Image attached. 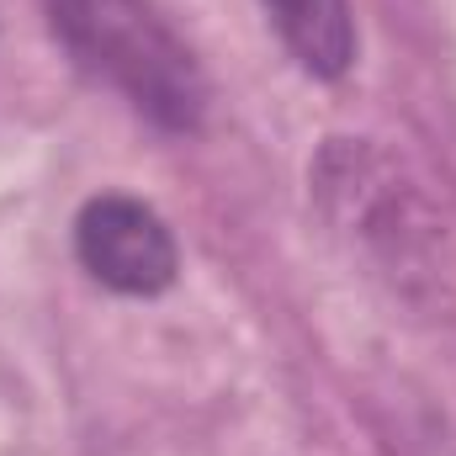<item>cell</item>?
Segmentation results:
<instances>
[{
    "label": "cell",
    "mask_w": 456,
    "mask_h": 456,
    "mask_svg": "<svg viewBox=\"0 0 456 456\" xmlns=\"http://www.w3.org/2000/svg\"><path fill=\"white\" fill-rule=\"evenodd\" d=\"M75 255L107 292L122 297H159L181 276L170 224L127 191H102L75 213Z\"/></svg>",
    "instance_id": "obj_2"
},
{
    "label": "cell",
    "mask_w": 456,
    "mask_h": 456,
    "mask_svg": "<svg viewBox=\"0 0 456 456\" xmlns=\"http://www.w3.org/2000/svg\"><path fill=\"white\" fill-rule=\"evenodd\" d=\"M287 53L314 80H340L355 64V16L350 0H260Z\"/></svg>",
    "instance_id": "obj_3"
},
{
    "label": "cell",
    "mask_w": 456,
    "mask_h": 456,
    "mask_svg": "<svg viewBox=\"0 0 456 456\" xmlns=\"http://www.w3.org/2000/svg\"><path fill=\"white\" fill-rule=\"evenodd\" d=\"M64 53L159 133H197L208 117V75L197 53L149 0H48Z\"/></svg>",
    "instance_id": "obj_1"
}]
</instances>
